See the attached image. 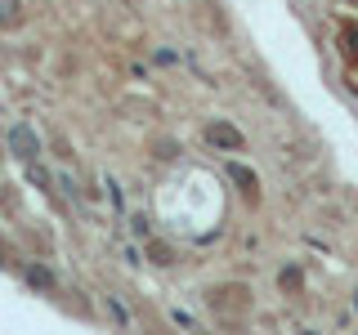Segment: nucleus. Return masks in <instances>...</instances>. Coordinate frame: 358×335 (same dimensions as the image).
<instances>
[{
    "instance_id": "f257e3e1",
    "label": "nucleus",
    "mask_w": 358,
    "mask_h": 335,
    "mask_svg": "<svg viewBox=\"0 0 358 335\" xmlns=\"http://www.w3.org/2000/svg\"><path fill=\"white\" fill-rule=\"evenodd\" d=\"M201 143L215 148V152H246V134L233 126V121H224V117H215V121L201 126Z\"/></svg>"
},
{
    "instance_id": "f03ea898",
    "label": "nucleus",
    "mask_w": 358,
    "mask_h": 335,
    "mask_svg": "<svg viewBox=\"0 0 358 335\" xmlns=\"http://www.w3.org/2000/svg\"><path fill=\"white\" fill-rule=\"evenodd\" d=\"M5 143H9V156L22 165H36V156H41V134L27 126V121H18V126H9L5 134Z\"/></svg>"
},
{
    "instance_id": "7ed1b4c3",
    "label": "nucleus",
    "mask_w": 358,
    "mask_h": 335,
    "mask_svg": "<svg viewBox=\"0 0 358 335\" xmlns=\"http://www.w3.org/2000/svg\"><path fill=\"white\" fill-rule=\"evenodd\" d=\"M229 179H233V184L242 188V197H246V201H260V179H255L251 170H246V165L229 161Z\"/></svg>"
},
{
    "instance_id": "20e7f679",
    "label": "nucleus",
    "mask_w": 358,
    "mask_h": 335,
    "mask_svg": "<svg viewBox=\"0 0 358 335\" xmlns=\"http://www.w3.org/2000/svg\"><path fill=\"white\" fill-rule=\"evenodd\" d=\"M22 27V0H0V31Z\"/></svg>"
},
{
    "instance_id": "39448f33",
    "label": "nucleus",
    "mask_w": 358,
    "mask_h": 335,
    "mask_svg": "<svg viewBox=\"0 0 358 335\" xmlns=\"http://www.w3.org/2000/svg\"><path fill=\"white\" fill-rule=\"evenodd\" d=\"M22 277H27L36 290H54V286H59V277H54L45 264H27V268H22Z\"/></svg>"
},
{
    "instance_id": "423d86ee",
    "label": "nucleus",
    "mask_w": 358,
    "mask_h": 335,
    "mask_svg": "<svg viewBox=\"0 0 358 335\" xmlns=\"http://www.w3.org/2000/svg\"><path fill=\"white\" fill-rule=\"evenodd\" d=\"M171 260H175L171 246H152V264H171Z\"/></svg>"
},
{
    "instance_id": "0eeeda50",
    "label": "nucleus",
    "mask_w": 358,
    "mask_h": 335,
    "mask_svg": "<svg viewBox=\"0 0 358 335\" xmlns=\"http://www.w3.org/2000/svg\"><path fill=\"white\" fill-rule=\"evenodd\" d=\"M0 264H5V251H0Z\"/></svg>"
}]
</instances>
